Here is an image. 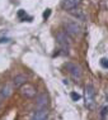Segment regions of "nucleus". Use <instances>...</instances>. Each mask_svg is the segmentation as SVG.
<instances>
[{
  "instance_id": "f257e3e1",
  "label": "nucleus",
  "mask_w": 108,
  "mask_h": 120,
  "mask_svg": "<svg viewBox=\"0 0 108 120\" xmlns=\"http://www.w3.org/2000/svg\"><path fill=\"white\" fill-rule=\"evenodd\" d=\"M94 97H96L94 87L91 86V85H88L85 87V95H84V99H85V106H87V108L91 109L94 106Z\"/></svg>"
},
{
  "instance_id": "f03ea898",
  "label": "nucleus",
  "mask_w": 108,
  "mask_h": 120,
  "mask_svg": "<svg viewBox=\"0 0 108 120\" xmlns=\"http://www.w3.org/2000/svg\"><path fill=\"white\" fill-rule=\"evenodd\" d=\"M56 39H57L58 44L61 46V48H62L64 51L69 49V47H70V38H69L66 32H58L57 35H56Z\"/></svg>"
},
{
  "instance_id": "7ed1b4c3",
  "label": "nucleus",
  "mask_w": 108,
  "mask_h": 120,
  "mask_svg": "<svg viewBox=\"0 0 108 120\" xmlns=\"http://www.w3.org/2000/svg\"><path fill=\"white\" fill-rule=\"evenodd\" d=\"M65 32L70 35H79L80 27L79 24H76V22H67V23H65Z\"/></svg>"
},
{
  "instance_id": "20e7f679",
  "label": "nucleus",
  "mask_w": 108,
  "mask_h": 120,
  "mask_svg": "<svg viewBox=\"0 0 108 120\" xmlns=\"http://www.w3.org/2000/svg\"><path fill=\"white\" fill-rule=\"evenodd\" d=\"M21 92L23 96L28 97V99H32V97L36 96V94H37V91H36V89L32 85H28V83H24L23 86H21Z\"/></svg>"
},
{
  "instance_id": "39448f33",
  "label": "nucleus",
  "mask_w": 108,
  "mask_h": 120,
  "mask_svg": "<svg viewBox=\"0 0 108 120\" xmlns=\"http://www.w3.org/2000/svg\"><path fill=\"white\" fill-rule=\"evenodd\" d=\"M66 67H67L69 72L71 73V76H73L74 79L79 80L80 77H81V70H80L79 66H76V64H74V63H67Z\"/></svg>"
},
{
  "instance_id": "423d86ee",
  "label": "nucleus",
  "mask_w": 108,
  "mask_h": 120,
  "mask_svg": "<svg viewBox=\"0 0 108 120\" xmlns=\"http://www.w3.org/2000/svg\"><path fill=\"white\" fill-rule=\"evenodd\" d=\"M81 0H64L62 1V8L65 10H73L78 5L80 4Z\"/></svg>"
},
{
  "instance_id": "0eeeda50",
  "label": "nucleus",
  "mask_w": 108,
  "mask_h": 120,
  "mask_svg": "<svg viewBox=\"0 0 108 120\" xmlns=\"http://www.w3.org/2000/svg\"><path fill=\"white\" fill-rule=\"evenodd\" d=\"M47 110L46 109H38L37 111L34 112V115L32 116L31 120H47Z\"/></svg>"
},
{
  "instance_id": "6e6552de",
  "label": "nucleus",
  "mask_w": 108,
  "mask_h": 120,
  "mask_svg": "<svg viewBox=\"0 0 108 120\" xmlns=\"http://www.w3.org/2000/svg\"><path fill=\"white\" fill-rule=\"evenodd\" d=\"M47 106V95L46 94H42L37 97V108L38 109H46Z\"/></svg>"
},
{
  "instance_id": "1a4fd4ad",
  "label": "nucleus",
  "mask_w": 108,
  "mask_h": 120,
  "mask_svg": "<svg viewBox=\"0 0 108 120\" xmlns=\"http://www.w3.org/2000/svg\"><path fill=\"white\" fill-rule=\"evenodd\" d=\"M25 81H27V77L24 76V75H18V76L14 77V80H13V83H14V86L17 87H21L25 83Z\"/></svg>"
},
{
  "instance_id": "9d476101",
  "label": "nucleus",
  "mask_w": 108,
  "mask_h": 120,
  "mask_svg": "<svg viewBox=\"0 0 108 120\" xmlns=\"http://www.w3.org/2000/svg\"><path fill=\"white\" fill-rule=\"evenodd\" d=\"M12 94V91H10V87H9L8 85H5L4 86V89H3V92H1V95L3 96H5V97H8L9 95Z\"/></svg>"
},
{
  "instance_id": "9b49d317",
  "label": "nucleus",
  "mask_w": 108,
  "mask_h": 120,
  "mask_svg": "<svg viewBox=\"0 0 108 120\" xmlns=\"http://www.w3.org/2000/svg\"><path fill=\"white\" fill-rule=\"evenodd\" d=\"M100 66H102L103 68H108V60L107 58H102V60H100Z\"/></svg>"
},
{
  "instance_id": "f8f14e48",
  "label": "nucleus",
  "mask_w": 108,
  "mask_h": 120,
  "mask_svg": "<svg viewBox=\"0 0 108 120\" xmlns=\"http://www.w3.org/2000/svg\"><path fill=\"white\" fill-rule=\"evenodd\" d=\"M70 96H71V99H73L74 101H78V100L80 99V95H79V94H76V92H71Z\"/></svg>"
},
{
  "instance_id": "ddd939ff",
  "label": "nucleus",
  "mask_w": 108,
  "mask_h": 120,
  "mask_svg": "<svg viewBox=\"0 0 108 120\" xmlns=\"http://www.w3.org/2000/svg\"><path fill=\"white\" fill-rule=\"evenodd\" d=\"M50 15H51V10H50V9H47V10L43 13V19H47Z\"/></svg>"
},
{
  "instance_id": "4468645a",
  "label": "nucleus",
  "mask_w": 108,
  "mask_h": 120,
  "mask_svg": "<svg viewBox=\"0 0 108 120\" xmlns=\"http://www.w3.org/2000/svg\"><path fill=\"white\" fill-rule=\"evenodd\" d=\"M23 15H25V11H24V10H21V11H18V17H19V18H22Z\"/></svg>"
}]
</instances>
